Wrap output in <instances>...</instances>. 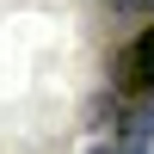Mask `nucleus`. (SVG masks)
Here are the masks:
<instances>
[{
    "instance_id": "nucleus-1",
    "label": "nucleus",
    "mask_w": 154,
    "mask_h": 154,
    "mask_svg": "<svg viewBox=\"0 0 154 154\" xmlns=\"http://www.w3.org/2000/svg\"><path fill=\"white\" fill-rule=\"evenodd\" d=\"M111 80H117V93H154V19L130 37V49L111 68Z\"/></svg>"
},
{
    "instance_id": "nucleus-2",
    "label": "nucleus",
    "mask_w": 154,
    "mask_h": 154,
    "mask_svg": "<svg viewBox=\"0 0 154 154\" xmlns=\"http://www.w3.org/2000/svg\"><path fill=\"white\" fill-rule=\"evenodd\" d=\"M148 136H154V105H142L111 142H99V148H86V154H148Z\"/></svg>"
},
{
    "instance_id": "nucleus-3",
    "label": "nucleus",
    "mask_w": 154,
    "mask_h": 154,
    "mask_svg": "<svg viewBox=\"0 0 154 154\" xmlns=\"http://www.w3.org/2000/svg\"><path fill=\"white\" fill-rule=\"evenodd\" d=\"M117 12H154V0H111Z\"/></svg>"
}]
</instances>
